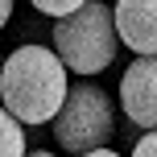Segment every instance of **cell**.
Here are the masks:
<instances>
[{"mask_svg": "<svg viewBox=\"0 0 157 157\" xmlns=\"http://www.w3.org/2000/svg\"><path fill=\"white\" fill-rule=\"evenodd\" d=\"M66 66L54 54V46L41 41H21L13 54H4V71H0V108L25 128L54 124L62 112L71 83H66Z\"/></svg>", "mask_w": 157, "mask_h": 157, "instance_id": "6da1fadb", "label": "cell"}, {"mask_svg": "<svg viewBox=\"0 0 157 157\" xmlns=\"http://www.w3.org/2000/svg\"><path fill=\"white\" fill-rule=\"evenodd\" d=\"M54 33V54L62 58V66L71 75H103L120 54V37H116V21H112V4H83L75 17L50 25Z\"/></svg>", "mask_w": 157, "mask_h": 157, "instance_id": "7a4b0ae2", "label": "cell"}, {"mask_svg": "<svg viewBox=\"0 0 157 157\" xmlns=\"http://www.w3.org/2000/svg\"><path fill=\"white\" fill-rule=\"evenodd\" d=\"M116 103L99 83L83 78L71 87L62 112L54 116V141L62 153L71 157H87L95 149H108V141L116 136Z\"/></svg>", "mask_w": 157, "mask_h": 157, "instance_id": "3957f363", "label": "cell"}, {"mask_svg": "<svg viewBox=\"0 0 157 157\" xmlns=\"http://www.w3.org/2000/svg\"><path fill=\"white\" fill-rule=\"evenodd\" d=\"M120 112L128 124L157 132V58H132L120 75Z\"/></svg>", "mask_w": 157, "mask_h": 157, "instance_id": "277c9868", "label": "cell"}, {"mask_svg": "<svg viewBox=\"0 0 157 157\" xmlns=\"http://www.w3.org/2000/svg\"><path fill=\"white\" fill-rule=\"evenodd\" d=\"M120 46H128L136 58H157V0H120L112 4Z\"/></svg>", "mask_w": 157, "mask_h": 157, "instance_id": "5b68a950", "label": "cell"}, {"mask_svg": "<svg viewBox=\"0 0 157 157\" xmlns=\"http://www.w3.org/2000/svg\"><path fill=\"white\" fill-rule=\"evenodd\" d=\"M0 157H25V124L0 108Z\"/></svg>", "mask_w": 157, "mask_h": 157, "instance_id": "8992f818", "label": "cell"}, {"mask_svg": "<svg viewBox=\"0 0 157 157\" xmlns=\"http://www.w3.org/2000/svg\"><path fill=\"white\" fill-rule=\"evenodd\" d=\"M33 8H37V13H46V17H54V25H58V21H66V17H75L83 4H78V0H58V4H54V0H37Z\"/></svg>", "mask_w": 157, "mask_h": 157, "instance_id": "52a82bcc", "label": "cell"}, {"mask_svg": "<svg viewBox=\"0 0 157 157\" xmlns=\"http://www.w3.org/2000/svg\"><path fill=\"white\" fill-rule=\"evenodd\" d=\"M132 157H157V132H145V136H136V145H132Z\"/></svg>", "mask_w": 157, "mask_h": 157, "instance_id": "ba28073f", "label": "cell"}, {"mask_svg": "<svg viewBox=\"0 0 157 157\" xmlns=\"http://www.w3.org/2000/svg\"><path fill=\"white\" fill-rule=\"evenodd\" d=\"M8 17H13V4H8V0H0V29L8 25Z\"/></svg>", "mask_w": 157, "mask_h": 157, "instance_id": "9c48e42d", "label": "cell"}, {"mask_svg": "<svg viewBox=\"0 0 157 157\" xmlns=\"http://www.w3.org/2000/svg\"><path fill=\"white\" fill-rule=\"evenodd\" d=\"M87 157H124V153H116V149H95V153H87Z\"/></svg>", "mask_w": 157, "mask_h": 157, "instance_id": "30bf717a", "label": "cell"}, {"mask_svg": "<svg viewBox=\"0 0 157 157\" xmlns=\"http://www.w3.org/2000/svg\"><path fill=\"white\" fill-rule=\"evenodd\" d=\"M25 157H58V153H50V149H29Z\"/></svg>", "mask_w": 157, "mask_h": 157, "instance_id": "8fae6325", "label": "cell"}, {"mask_svg": "<svg viewBox=\"0 0 157 157\" xmlns=\"http://www.w3.org/2000/svg\"><path fill=\"white\" fill-rule=\"evenodd\" d=\"M0 71H4V54H0Z\"/></svg>", "mask_w": 157, "mask_h": 157, "instance_id": "7c38bea8", "label": "cell"}]
</instances>
